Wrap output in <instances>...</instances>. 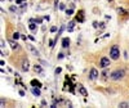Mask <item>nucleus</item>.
<instances>
[{
  "instance_id": "28",
  "label": "nucleus",
  "mask_w": 129,
  "mask_h": 108,
  "mask_svg": "<svg viewBox=\"0 0 129 108\" xmlns=\"http://www.w3.org/2000/svg\"><path fill=\"white\" fill-rule=\"evenodd\" d=\"M29 39L32 40V41H35V37H34V36H29Z\"/></svg>"
},
{
  "instance_id": "15",
  "label": "nucleus",
  "mask_w": 129,
  "mask_h": 108,
  "mask_svg": "<svg viewBox=\"0 0 129 108\" xmlns=\"http://www.w3.org/2000/svg\"><path fill=\"white\" fill-rule=\"evenodd\" d=\"M34 70H35V72H41V68H40L39 64H35L34 66Z\"/></svg>"
},
{
  "instance_id": "20",
  "label": "nucleus",
  "mask_w": 129,
  "mask_h": 108,
  "mask_svg": "<svg viewBox=\"0 0 129 108\" xmlns=\"http://www.w3.org/2000/svg\"><path fill=\"white\" fill-rule=\"evenodd\" d=\"M56 31H57V27L56 26H53L52 28H50V32H56Z\"/></svg>"
},
{
  "instance_id": "24",
  "label": "nucleus",
  "mask_w": 129,
  "mask_h": 108,
  "mask_svg": "<svg viewBox=\"0 0 129 108\" xmlns=\"http://www.w3.org/2000/svg\"><path fill=\"white\" fill-rule=\"evenodd\" d=\"M36 22H38V23H41V22H43V19H41V18H38V19H36Z\"/></svg>"
},
{
  "instance_id": "16",
  "label": "nucleus",
  "mask_w": 129,
  "mask_h": 108,
  "mask_svg": "<svg viewBox=\"0 0 129 108\" xmlns=\"http://www.w3.org/2000/svg\"><path fill=\"white\" fill-rule=\"evenodd\" d=\"M20 37H21V35L18 34V32H14V34H13V39H14V40H18Z\"/></svg>"
},
{
  "instance_id": "29",
  "label": "nucleus",
  "mask_w": 129,
  "mask_h": 108,
  "mask_svg": "<svg viewBox=\"0 0 129 108\" xmlns=\"http://www.w3.org/2000/svg\"><path fill=\"white\" fill-rule=\"evenodd\" d=\"M22 1H23V0H16V3H17V4H21Z\"/></svg>"
},
{
  "instance_id": "14",
  "label": "nucleus",
  "mask_w": 129,
  "mask_h": 108,
  "mask_svg": "<svg viewBox=\"0 0 129 108\" xmlns=\"http://www.w3.org/2000/svg\"><path fill=\"white\" fill-rule=\"evenodd\" d=\"M66 14H67V16H72V14H74V8L66 9Z\"/></svg>"
},
{
  "instance_id": "27",
  "label": "nucleus",
  "mask_w": 129,
  "mask_h": 108,
  "mask_svg": "<svg viewBox=\"0 0 129 108\" xmlns=\"http://www.w3.org/2000/svg\"><path fill=\"white\" fill-rule=\"evenodd\" d=\"M93 27H96V28H97V27H98V23H97V22H93Z\"/></svg>"
},
{
  "instance_id": "17",
  "label": "nucleus",
  "mask_w": 129,
  "mask_h": 108,
  "mask_svg": "<svg viewBox=\"0 0 129 108\" xmlns=\"http://www.w3.org/2000/svg\"><path fill=\"white\" fill-rule=\"evenodd\" d=\"M119 107H121V108H127V107H129V103H120V104H119Z\"/></svg>"
},
{
  "instance_id": "8",
  "label": "nucleus",
  "mask_w": 129,
  "mask_h": 108,
  "mask_svg": "<svg viewBox=\"0 0 129 108\" xmlns=\"http://www.w3.org/2000/svg\"><path fill=\"white\" fill-rule=\"evenodd\" d=\"M76 21L77 22H84V12H83V10H80L79 14L76 16Z\"/></svg>"
},
{
  "instance_id": "5",
  "label": "nucleus",
  "mask_w": 129,
  "mask_h": 108,
  "mask_svg": "<svg viewBox=\"0 0 129 108\" xmlns=\"http://www.w3.org/2000/svg\"><path fill=\"white\" fill-rule=\"evenodd\" d=\"M77 89H79V93L81 94L83 97H88V91H86V89H85L84 86H83L81 84H79V85H77Z\"/></svg>"
},
{
  "instance_id": "12",
  "label": "nucleus",
  "mask_w": 129,
  "mask_h": 108,
  "mask_svg": "<svg viewBox=\"0 0 129 108\" xmlns=\"http://www.w3.org/2000/svg\"><path fill=\"white\" fill-rule=\"evenodd\" d=\"M29 49H30V50H31L32 53H34V54H35V57H38V55H39V52L36 50V49H35L34 46H32V45H29Z\"/></svg>"
},
{
  "instance_id": "13",
  "label": "nucleus",
  "mask_w": 129,
  "mask_h": 108,
  "mask_svg": "<svg viewBox=\"0 0 129 108\" xmlns=\"http://www.w3.org/2000/svg\"><path fill=\"white\" fill-rule=\"evenodd\" d=\"M31 85H32V86H36V88H40V86H41V84L39 82L38 80H32V81H31Z\"/></svg>"
},
{
  "instance_id": "1",
  "label": "nucleus",
  "mask_w": 129,
  "mask_h": 108,
  "mask_svg": "<svg viewBox=\"0 0 129 108\" xmlns=\"http://www.w3.org/2000/svg\"><path fill=\"white\" fill-rule=\"evenodd\" d=\"M124 76H125V71L124 70H115L114 72H111L110 77H111V80H114V81H119V80H121Z\"/></svg>"
},
{
  "instance_id": "6",
  "label": "nucleus",
  "mask_w": 129,
  "mask_h": 108,
  "mask_svg": "<svg viewBox=\"0 0 129 108\" xmlns=\"http://www.w3.org/2000/svg\"><path fill=\"white\" fill-rule=\"evenodd\" d=\"M9 45H11V48L13 49V50H18V49H20V45H18V43L17 41H14V39L13 40H9Z\"/></svg>"
},
{
  "instance_id": "10",
  "label": "nucleus",
  "mask_w": 129,
  "mask_h": 108,
  "mask_svg": "<svg viewBox=\"0 0 129 108\" xmlns=\"http://www.w3.org/2000/svg\"><path fill=\"white\" fill-rule=\"evenodd\" d=\"M29 28L31 31H36V25L34 23V19H30V25H29Z\"/></svg>"
},
{
  "instance_id": "26",
  "label": "nucleus",
  "mask_w": 129,
  "mask_h": 108,
  "mask_svg": "<svg viewBox=\"0 0 129 108\" xmlns=\"http://www.w3.org/2000/svg\"><path fill=\"white\" fill-rule=\"evenodd\" d=\"M57 73H61V68H57V70H56V75H57Z\"/></svg>"
},
{
  "instance_id": "2",
  "label": "nucleus",
  "mask_w": 129,
  "mask_h": 108,
  "mask_svg": "<svg viewBox=\"0 0 129 108\" xmlns=\"http://www.w3.org/2000/svg\"><path fill=\"white\" fill-rule=\"evenodd\" d=\"M119 57H120V49H119L118 45H112L111 49H110V58L116 61L119 59Z\"/></svg>"
},
{
  "instance_id": "3",
  "label": "nucleus",
  "mask_w": 129,
  "mask_h": 108,
  "mask_svg": "<svg viewBox=\"0 0 129 108\" xmlns=\"http://www.w3.org/2000/svg\"><path fill=\"white\" fill-rule=\"evenodd\" d=\"M110 63H111V62H110L108 57H102V58H101V61H99V67L105 70V68H107V67L110 66Z\"/></svg>"
},
{
  "instance_id": "11",
  "label": "nucleus",
  "mask_w": 129,
  "mask_h": 108,
  "mask_svg": "<svg viewBox=\"0 0 129 108\" xmlns=\"http://www.w3.org/2000/svg\"><path fill=\"white\" fill-rule=\"evenodd\" d=\"M40 88H34L32 89V94H34V95H36V97H40V90H39Z\"/></svg>"
},
{
  "instance_id": "23",
  "label": "nucleus",
  "mask_w": 129,
  "mask_h": 108,
  "mask_svg": "<svg viewBox=\"0 0 129 108\" xmlns=\"http://www.w3.org/2000/svg\"><path fill=\"white\" fill-rule=\"evenodd\" d=\"M20 95H21V97L25 95V91H23V90H21V91H20Z\"/></svg>"
},
{
  "instance_id": "7",
  "label": "nucleus",
  "mask_w": 129,
  "mask_h": 108,
  "mask_svg": "<svg viewBox=\"0 0 129 108\" xmlns=\"http://www.w3.org/2000/svg\"><path fill=\"white\" fill-rule=\"evenodd\" d=\"M29 68H30V63H29V61H27V59H23V61H22V70H23L25 72H27V71H29Z\"/></svg>"
},
{
  "instance_id": "21",
  "label": "nucleus",
  "mask_w": 129,
  "mask_h": 108,
  "mask_svg": "<svg viewBox=\"0 0 129 108\" xmlns=\"http://www.w3.org/2000/svg\"><path fill=\"white\" fill-rule=\"evenodd\" d=\"M105 26H106V25L102 22V23H99V28H101V30H103V28H105Z\"/></svg>"
},
{
  "instance_id": "25",
  "label": "nucleus",
  "mask_w": 129,
  "mask_h": 108,
  "mask_svg": "<svg viewBox=\"0 0 129 108\" xmlns=\"http://www.w3.org/2000/svg\"><path fill=\"white\" fill-rule=\"evenodd\" d=\"M11 12H16V7H11Z\"/></svg>"
},
{
  "instance_id": "19",
  "label": "nucleus",
  "mask_w": 129,
  "mask_h": 108,
  "mask_svg": "<svg viewBox=\"0 0 129 108\" xmlns=\"http://www.w3.org/2000/svg\"><path fill=\"white\" fill-rule=\"evenodd\" d=\"M59 9H62V10H66V5H64V4H61V5H59Z\"/></svg>"
},
{
  "instance_id": "9",
  "label": "nucleus",
  "mask_w": 129,
  "mask_h": 108,
  "mask_svg": "<svg viewBox=\"0 0 129 108\" xmlns=\"http://www.w3.org/2000/svg\"><path fill=\"white\" fill-rule=\"evenodd\" d=\"M68 45H70V39L63 37L62 39V48H68Z\"/></svg>"
},
{
  "instance_id": "22",
  "label": "nucleus",
  "mask_w": 129,
  "mask_h": 108,
  "mask_svg": "<svg viewBox=\"0 0 129 108\" xmlns=\"http://www.w3.org/2000/svg\"><path fill=\"white\" fill-rule=\"evenodd\" d=\"M64 57V54H62V53H59V55H58V58H59V59H62V58Z\"/></svg>"
},
{
  "instance_id": "18",
  "label": "nucleus",
  "mask_w": 129,
  "mask_h": 108,
  "mask_svg": "<svg viewBox=\"0 0 129 108\" xmlns=\"http://www.w3.org/2000/svg\"><path fill=\"white\" fill-rule=\"evenodd\" d=\"M54 43H56V41H53V40H49V46L53 48V46H54Z\"/></svg>"
},
{
  "instance_id": "4",
  "label": "nucleus",
  "mask_w": 129,
  "mask_h": 108,
  "mask_svg": "<svg viewBox=\"0 0 129 108\" xmlns=\"http://www.w3.org/2000/svg\"><path fill=\"white\" fill-rule=\"evenodd\" d=\"M98 76H99V73H98V71H97L96 68H92L90 70V72H89V79L90 80H96Z\"/></svg>"
}]
</instances>
